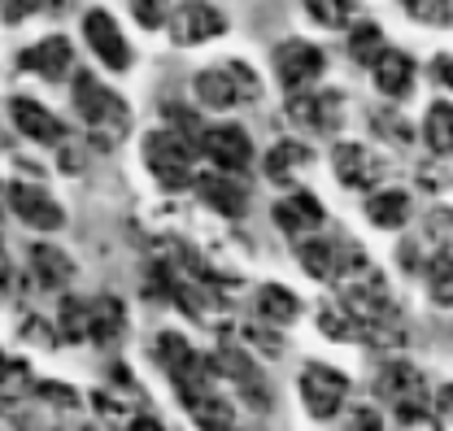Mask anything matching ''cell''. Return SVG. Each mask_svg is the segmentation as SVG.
<instances>
[{
    "mask_svg": "<svg viewBox=\"0 0 453 431\" xmlns=\"http://www.w3.org/2000/svg\"><path fill=\"white\" fill-rule=\"evenodd\" d=\"M4 279H9V258H4V240H0V288H4Z\"/></svg>",
    "mask_w": 453,
    "mask_h": 431,
    "instance_id": "cell-44",
    "label": "cell"
},
{
    "mask_svg": "<svg viewBox=\"0 0 453 431\" xmlns=\"http://www.w3.org/2000/svg\"><path fill=\"white\" fill-rule=\"evenodd\" d=\"M423 392H427V383H423V375L410 362H384V371L375 375V396L388 401L393 410H401V405H423Z\"/></svg>",
    "mask_w": 453,
    "mask_h": 431,
    "instance_id": "cell-13",
    "label": "cell"
},
{
    "mask_svg": "<svg viewBox=\"0 0 453 431\" xmlns=\"http://www.w3.org/2000/svg\"><path fill=\"white\" fill-rule=\"evenodd\" d=\"M323 49L305 44V40H288L275 49V70H280V83L288 92H305L319 74H323Z\"/></svg>",
    "mask_w": 453,
    "mask_h": 431,
    "instance_id": "cell-8",
    "label": "cell"
},
{
    "mask_svg": "<svg viewBox=\"0 0 453 431\" xmlns=\"http://www.w3.org/2000/svg\"><path fill=\"white\" fill-rule=\"evenodd\" d=\"M70 61H74V49H70V40H61V35H49V40H40L35 49H27V53L18 57L22 70L44 74V79H61V74L70 70Z\"/></svg>",
    "mask_w": 453,
    "mask_h": 431,
    "instance_id": "cell-20",
    "label": "cell"
},
{
    "mask_svg": "<svg viewBox=\"0 0 453 431\" xmlns=\"http://www.w3.org/2000/svg\"><path fill=\"white\" fill-rule=\"evenodd\" d=\"M196 192H201V201L210 210H219L223 218H244V210H249V192L235 179H226V174H201Z\"/></svg>",
    "mask_w": 453,
    "mask_h": 431,
    "instance_id": "cell-19",
    "label": "cell"
},
{
    "mask_svg": "<svg viewBox=\"0 0 453 431\" xmlns=\"http://www.w3.org/2000/svg\"><path fill=\"white\" fill-rule=\"evenodd\" d=\"M414 214V201L405 196V192H380V196H371L366 201V218L380 227V231H401L405 222Z\"/></svg>",
    "mask_w": 453,
    "mask_h": 431,
    "instance_id": "cell-23",
    "label": "cell"
},
{
    "mask_svg": "<svg viewBox=\"0 0 453 431\" xmlns=\"http://www.w3.org/2000/svg\"><path fill=\"white\" fill-rule=\"evenodd\" d=\"M9 118H13V127H18L27 140H35V144H57V140L65 135L61 118H53L49 109L27 101V96H13V101H9Z\"/></svg>",
    "mask_w": 453,
    "mask_h": 431,
    "instance_id": "cell-17",
    "label": "cell"
},
{
    "mask_svg": "<svg viewBox=\"0 0 453 431\" xmlns=\"http://www.w3.org/2000/svg\"><path fill=\"white\" fill-rule=\"evenodd\" d=\"M253 310H257V319H266V323L288 327L296 314H301V301H296V292H292V288L266 283V288H257V292H253Z\"/></svg>",
    "mask_w": 453,
    "mask_h": 431,
    "instance_id": "cell-22",
    "label": "cell"
},
{
    "mask_svg": "<svg viewBox=\"0 0 453 431\" xmlns=\"http://www.w3.org/2000/svg\"><path fill=\"white\" fill-rule=\"evenodd\" d=\"M436 79L453 92V57H441V61H436Z\"/></svg>",
    "mask_w": 453,
    "mask_h": 431,
    "instance_id": "cell-42",
    "label": "cell"
},
{
    "mask_svg": "<svg viewBox=\"0 0 453 431\" xmlns=\"http://www.w3.org/2000/svg\"><path fill=\"white\" fill-rule=\"evenodd\" d=\"M144 162L157 174L166 192H183L192 183V144L179 131H153L144 135Z\"/></svg>",
    "mask_w": 453,
    "mask_h": 431,
    "instance_id": "cell-4",
    "label": "cell"
},
{
    "mask_svg": "<svg viewBox=\"0 0 453 431\" xmlns=\"http://www.w3.org/2000/svg\"><path fill=\"white\" fill-rule=\"evenodd\" d=\"M301 396H305V410L314 414V419H332L340 414V405H344V396H349V379L332 371V366H305L301 371Z\"/></svg>",
    "mask_w": 453,
    "mask_h": 431,
    "instance_id": "cell-6",
    "label": "cell"
},
{
    "mask_svg": "<svg viewBox=\"0 0 453 431\" xmlns=\"http://www.w3.org/2000/svg\"><path fill=\"white\" fill-rule=\"evenodd\" d=\"M340 310L362 327V340L371 344H401L405 331H401V314H396V301L388 292V279L375 262H366V253H353L340 262Z\"/></svg>",
    "mask_w": 453,
    "mask_h": 431,
    "instance_id": "cell-1",
    "label": "cell"
},
{
    "mask_svg": "<svg viewBox=\"0 0 453 431\" xmlns=\"http://www.w3.org/2000/svg\"><path fill=\"white\" fill-rule=\"evenodd\" d=\"M40 392L57 401V405H74V392H65V388H57V383H40Z\"/></svg>",
    "mask_w": 453,
    "mask_h": 431,
    "instance_id": "cell-41",
    "label": "cell"
},
{
    "mask_svg": "<svg viewBox=\"0 0 453 431\" xmlns=\"http://www.w3.org/2000/svg\"><path fill=\"white\" fill-rule=\"evenodd\" d=\"M332 162H336V179L344 188H375L384 179V158L371 153L366 144H340Z\"/></svg>",
    "mask_w": 453,
    "mask_h": 431,
    "instance_id": "cell-15",
    "label": "cell"
},
{
    "mask_svg": "<svg viewBox=\"0 0 453 431\" xmlns=\"http://www.w3.org/2000/svg\"><path fill=\"white\" fill-rule=\"evenodd\" d=\"M79 431H88V427H79Z\"/></svg>",
    "mask_w": 453,
    "mask_h": 431,
    "instance_id": "cell-46",
    "label": "cell"
},
{
    "mask_svg": "<svg viewBox=\"0 0 453 431\" xmlns=\"http://www.w3.org/2000/svg\"><path fill=\"white\" fill-rule=\"evenodd\" d=\"M61 335L74 340V344L83 340V301L79 296H65L61 301Z\"/></svg>",
    "mask_w": 453,
    "mask_h": 431,
    "instance_id": "cell-34",
    "label": "cell"
},
{
    "mask_svg": "<svg viewBox=\"0 0 453 431\" xmlns=\"http://www.w3.org/2000/svg\"><path fill=\"white\" fill-rule=\"evenodd\" d=\"M9 210L22 218V222L40 227V231L65 227V210L57 205L44 188H31V183H9Z\"/></svg>",
    "mask_w": 453,
    "mask_h": 431,
    "instance_id": "cell-11",
    "label": "cell"
},
{
    "mask_svg": "<svg viewBox=\"0 0 453 431\" xmlns=\"http://www.w3.org/2000/svg\"><path fill=\"white\" fill-rule=\"evenodd\" d=\"M127 327V314H122V301L118 296H96V301H83V340H118Z\"/></svg>",
    "mask_w": 453,
    "mask_h": 431,
    "instance_id": "cell-18",
    "label": "cell"
},
{
    "mask_svg": "<svg viewBox=\"0 0 453 431\" xmlns=\"http://www.w3.org/2000/svg\"><path fill=\"white\" fill-rule=\"evenodd\" d=\"M288 118H292L296 127L314 131V135H332L340 127V118H344V96H340V92H314V96L292 92Z\"/></svg>",
    "mask_w": 453,
    "mask_h": 431,
    "instance_id": "cell-9",
    "label": "cell"
},
{
    "mask_svg": "<svg viewBox=\"0 0 453 431\" xmlns=\"http://www.w3.org/2000/svg\"><path fill=\"white\" fill-rule=\"evenodd\" d=\"M319 323H323V335H332V340H340V344H362V327L353 323L344 310H336V305H323V314H319Z\"/></svg>",
    "mask_w": 453,
    "mask_h": 431,
    "instance_id": "cell-30",
    "label": "cell"
},
{
    "mask_svg": "<svg viewBox=\"0 0 453 431\" xmlns=\"http://www.w3.org/2000/svg\"><path fill=\"white\" fill-rule=\"evenodd\" d=\"M296 253H301L305 274H314V279H336L340 262H344V258H336V244H327V240H301Z\"/></svg>",
    "mask_w": 453,
    "mask_h": 431,
    "instance_id": "cell-27",
    "label": "cell"
},
{
    "mask_svg": "<svg viewBox=\"0 0 453 431\" xmlns=\"http://www.w3.org/2000/svg\"><path fill=\"white\" fill-rule=\"evenodd\" d=\"M157 358H162V366H166V375L174 379V388L183 392V388H201V383H210V375L219 371L205 353H196L183 335H174L166 331L162 340H157Z\"/></svg>",
    "mask_w": 453,
    "mask_h": 431,
    "instance_id": "cell-5",
    "label": "cell"
},
{
    "mask_svg": "<svg viewBox=\"0 0 453 431\" xmlns=\"http://www.w3.org/2000/svg\"><path fill=\"white\" fill-rule=\"evenodd\" d=\"M40 4H44V0H0V9H4V18H9V22H22V18H27V13H35Z\"/></svg>",
    "mask_w": 453,
    "mask_h": 431,
    "instance_id": "cell-38",
    "label": "cell"
},
{
    "mask_svg": "<svg viewBox=\"0 0 453 431\" xmlns=\"http://www.w3.org/2000/svg\"><path fill=\"white\" fill-rule=\"evenodd\" d=\"M22 335H27V340H35V344H44V349L53 344V335L44 331V323H40V319H27V331H22Z\"/></svg>",
    "mask_w": 453,
    "mask_h": 431,
    "instance_id": "cell-40",
    "label": "cell"
},
{
    "mask_svg": "<svg viewBox=\"0 0 453 431\" xmlns=\"http://www.w3.org/2000/svg\"><path fill=\"white\" fill-rule=\"evenodd\" d=\"M423 140L436 158H453V105L436 101L423 118Z\"/></svg>",
    "mask_w": 453,
    "mask_h": 431,
    "instance_id": "cell-26",
    "label": "cell"
},
{
    "mask_svg": "<svg viewBox=\"0 0 453 431\" xmlns=\"http://www.w3.org/2000/svg\"><path fill=\"white\" fill-rule=\"evenodd\" d=\"M310 162H314V153H310L305 144H296V140H280V144L266 153V174H271L275 183H292V179H296V170H305Z\"/></svg>",
    "mask_w": 453,
    "mask_h": 431,
    "instance_id": "cell-25",
    "label": "cell"
},
{
    "mask_svg": "<svg viewBox=\"0 0 453 431\" xmlns=\"http://www.w3.org/2000/svg\"><path fill=\"white\" fill-rule=\"evenodd\" d=\"M436 427L453 431V383L441 388V396H436Z\"/></svg>",
    "mask_w": 453,
    "mask_h": 431,
    "instance_id": "cell-37",
    "label": "cell"
},
{
    "mask_svg": "<svg viewBox=\"0 0 453 431\" xmlns=\"http://www.w3.org/2000/svg\"><path fill=\"white\" fill-rule=\"evenodd\" d=\"M131 9H135V22H140V27H149V31H157V27L166 22L170 0H131Z\"/></svg>",
    "mask_w": 453,
    "mask_h": 431,
    "instance_id": "cell-35",
    "label": "cell"
},
{
    "mask_svg": "<svg viewBox=\"0 0 453 431\" xmlns=\"http://www.w3.org/2000/svg\"><path fill=\"white\" fill-rule=\"evenodd\" d=\"M427 292L436 305H445V310L453 305V253H436L427 262Z\"/></svg>",
    "mask_w": 453,
    "mask_h": 431,
    "instance_id": "cell-28",
    "label": "cell"
},
{
    "mask_svg": "<svg viewBox=\"0 0 453 431\" xmlns=\"http://www.w3.org/2000/svg\"><path fill=\"white\" fill-rule=\"evenodd\" d=\"M179 401H183L188 419H192L201 431H235V410H231V401H226V396L214 392V383L183 388V392H179Z\"/></svg>",
    "mask_w": 453,
    "mask_h": 431,
    "instance_id": "cell-10",
    "label": "cell"
},
{
    "mask_svg": "<svg viewBox=\"0 0 453 431\" xmlns=\"http://www.w3.org/2000/svg\"><path fill=\"white\" fill-rule=\"evenodd\" d=\"M31 274L44 283V288H65L70 279H74V262L53 249V244H35L31 249Z\"/></svg>",
    "mask_w": 453,
    "mask_h": 431,
    "instance_id": "cell-24",
    "label": "cell"
},
{
    "mask_svg": "<svg viewBox=\"0 0 453 431\" xmlns=\"http://www.w3.org/2000/svg\"><path fill=\"white\" fill-rule=\"evenodd\" d=\"M393 414H396L393 431H441L436 427V419H432L423 405H401V410H393Z\"/></svg>",
    "mask_w": 453,
    "mask_h": 431,
    "instance_id": "cell-33",
    "label": "cell"
},
{
    "mask_svg": "<svg viewBox=\"0 0 453 431\" xmlns=\"http://www.w3.org/2000/svg\"><path fill=\"white\" fill-rule=\"evenodd\" d=\"M410 13L427 27H445L453 22V0H410Z\"/></svg>",
    "mask_w": 453,
    "mask_h": 431,
    "instance_id": "cell-32",
    "label": "cell"
},
{
    "mask_svg": "<svg viewBox=\"0 0 453 431\" xmlns=\"http://www.w3.org/2000/svg\"><path fill=\"white\" fill-rule=\"evenodd\" d=\"M275 222H280V231H288L292 240H305V235L319 231L323 205H319L314 192H292V196H283L280 205H275Z\"/></svg>",
    "mask_w": 453,
    "mask_h": 431,
    "instance_id": "cell-16",
    "label": "cell"
},
{
    "mask_svg": "<svg viewBox=\"0 0 453 431\" xmlns=\"http://www.w3.org/2000/svg\"><path fill=\"white\" fill-rule=\"evenodd\" d=\"M305 13L319 22V27H349V13H353V0H305Z\"/></svg>",
    "mask_w": 453,
    "mask_h": 431,
    "instance_id": "cell-29",
    "label": "cell"
},
{
    "mask_svg": "<svg viewBox=\"0 0 453 431\" xmlns=\"http://www.w3.org/2000/svg\"><path fill=\"white\" fill-rule=\"evenodd\" d=\"M226 31V18L214 9V4H201V0H188L174 9L170 18V40L192 49V44H205V40H219Z\"/></svg>",
    "mask_w": 453,
    "mask_h": 431,
    "instance_id": "cell-7",
    "label": "cell"
},
{
    "mask_svg": "<svg viewBox=\"0 0 453 431\" xmlns=\"http://www.w3.org/2000/svg\"><path fill=\"white\" fill-rule=\"evenodd\" d=\"M127 431H166V427H162L157 419H135V423H131Z\"/></svg>",
    "mask_w": 453,
    "mask_h": 431,
    "instance_id": "cell-43",
    "label": "cell"
},
{
    "mask_svg": "<svg viewBox=\"0 0 453 431\" xmlns=\"http://www.w3.org/2000/svg\"><path fill=\"white\" fill-rule=\"evenodd\" d=\"M201 149H205L210 162L219 165V170H226V174L249 170V162H253V144H249L244 127H214V131H205V135H201Z\"/></svg>",
    "mask_w": 453,
    "mask_h": 431,
    "instance_id": "cell-14",
    "label": "cell"
},
{
    "mask_svg": "<svg viewBox=\"0 0 453 431\" xmlns=\"http://www.w3.org/2000/svg\"><path fill=\"white\" fill-rule=\"evenodd\" d=\"M380 53H384V35H380V27H357V31L349 35V57H353V61L375 65V57Z\"/></svg>",
    "mask_w": 453,
    "mask_h": 431,
    "instance_id": "cell-31",
    "label": "cell"
},
{
    "mask_svg": "<svg viewBox=\"0 0 453 431\" xmlns=\"http://www.w3.org/2000/svg\"><path fill=\"white\" fill-rule=\"evenodd\" d=\"M74 109L88 122V131H92V140L101 149H113L131 131V109H127V101L118 92H110L105 83H96V74H88V70L74 74Z\"/></svg>",
    "mask_w": 453,
    "mask_h": 431,
    "instance_id": "cell-2",
    "label": "cell"
},
{
    "mask_svg": "<svg viewBox=\"0 0 453 431\" xmlns=\"http://www.w3.org/2000/svg\"><path fill=\"white\" fill-rule=\"evenodd\" d=\"M410 83H414V61L405 53H396V49H384V53L375 57V88L384 92V96H405L410 92Z\"/></svg>",
    "mask_w": 453,
    "mask_h": 431,
    "instance_id": "cell-21",
    "label": "cell"
},
{
    "mask_svg": "<svg viewBox=\"0 0 453 431\" xmlns=\"http://www.w3.org/2000/svg\"><path fill=\"white\" fill-rule=\"evenodd\" d=\"M427 235H432V240H441V244H445V253H453V214L449 210H436V214L427 218Z\"/></svg>",
    "mask_w": 453,
    "mask_h": 431,
    "instance_id": "cell-36",
    "label": "cell"
},
{
    "mask_svg": "<svg viewBox=\"0 0 453 431\" xmlns=\"http://www.w3.org/2000/svg\"><path fill=\"white\" fill-rule=\"evenodd\" d=\"M0 371H4V362H0Z\"/></svg>",
    "mask_w": 453,
    "mask_h": 431,
    "instance_id": "cell-45",
    "label": "cell"
},
{
    "mask_svg": "<svg viewBox=\"0 0 453 431\" xmlns=\"http://www.w3.org/2000/svg\"><path fill=\"white\" fill-rule=\"evenodd\" d=\"M83 35H88L92 53L105 61V70H127V65H131V49H127L118 22H113L105 9H92V13L83 18Z\"/></svg>",
    "mask_w": 453,
    "mask_h": 431,
    "instance_id": "cell-12",
    "label": "cell"
},
{
    "mask_svg": "<svg viewBox=\"0 0 453 431\" xmlns=\"http://www.w3.org/2000/svg\"><path fill=\"white\" fill-rule=\"evenodd\" d=\"M257 96H262V83L244 61H226L196 74V101L205 109H235L240 101H257Z\"/></svg>",
    "mask_w": 453,
    "mask_h": 431,
    "instance_id": "cell-3",
    "label": "cell"
},
{
    "mask_svg": "<svg viewBox=\"0 0 453 431\" xmlns=\"http://www.w3.org/2000/svg\"><path fill=\"white\" fill-rule=\"evenodd\" d=\"M349 431H384V419H380L375 410H357V414L349 419Z\"/></svg>",
    "mask_w": 453,
    "mask_h": 431,
    "instance_id": "cell-39",
    "label": "cell"
}]
</instances>
